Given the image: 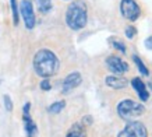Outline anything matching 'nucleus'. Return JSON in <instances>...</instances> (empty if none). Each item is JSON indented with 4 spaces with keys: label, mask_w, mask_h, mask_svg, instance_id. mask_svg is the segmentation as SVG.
<instances>
[{
    "label": "nucleus",
    "mask_w": 152,
    "mask_h": 137,
    "mask_svg": "<svg viewBox=\"0 0 152 137\" xmlns=\"http://www.w3.org/2000/svg\"><path fill=\"white\" fill-rule=\"evenodd\" d=\"M60 68V62L57 56L49 49L38 50L34 56V70L39 77L49 78L55 76Z\"/></svg>",
    "instance_id": "nucleus-1"
},
{
    "label": "nucleus",
    "mask_w": 152,
    "mask_h": 137,
    "mask_svg": "<svg viewBox=\"0 0 152 137\" xmlns=\"http://www.w3.org/2000/svg\"><path fill=\"white\" fill-rule=\"evenodd\" d=\"M64 106H66L64 101H57V102H55V104H52L48 110H49L50 113H59V112H61V110L64 109Z\"/></svg>",
    "instance_id": "nucleus-16"
},
{
    "label": "nucleus",
    "mask_w": 152,
    "mask_h": 137,
    "mask_svg": "<svg viewBox=\"0 0 152 137\" xmlns=\"http://www.w3.org/2000/svg\"><path fill=\"white\" fill-rule=\"evenodd\" d=\"M35 3L42 14H46L52 10V0H35Z\"/></svg>",
    "instance_id": "nucleus-13"
},
{
    "label": "nucleus",
    "mask_w": 152,
    "mask_h": 137,
    "mask_svg": "<svg viewBox=\"0 0 152 137\" xmlns=\"http://www.w3.org/2000/svg\"><path fill=\"white\" fill-rule=\"evenodd\" d=\"M145 48L152 50V35H151V37H148L147 39H145Z\"/></svg>",
    "instance_id": "nucleus-21"
},
{
    "label": "nucleus",
    "mask_w": 152,
    "mask_h": 137,
    "mask_svg": "<svg viewBox=\"0 0 152 137\" xmlns=\"http://www.w3.org/2000/svg\"><path fill=\"white\" fill-rule=\"evenodd\" d=\"M120 11H121V15L129 21H137L141 14V9L135 3V0H121Z\"/></svg>",
    "instance_id": "nucleus-6"
},
{
    "label": "nucleus",
    "mask_w": 152,
    "mask_h": 137,
    "mask_svg": "<svg viewBox=\"0 0 152 137\" xmlns=\"http://www.w3.org/2000/svg\"><path fill=\"white\" fill-rule=\"evenodd\" d=\"M50 81H49V80H48V78H43V80H42V82H41V88L42 90H43V91H49V90H50Z\"/></svg>",
    "instance_id": "nucleus-20"
},
{
    "label": "nucleus",
    "mask_w": 152,
    "mask_h": 137,
    "mask_svg": "<svg viewBox=\"0 0 152 137\" xmlns=\"http://www.w3.org/2000/svg\"><path fill=\"white\" fill-rule=\"evenodd\" d=\"M131 85H133V88L135 90V92L138 94L140 99L142 101V102L149 99V92H148V90H147V87H145V84H144L142 80H140L138 77L133 78V80H131Z\"/></svg>",
    "instance_id": "nucleus-10"
},
{
    "label": "nucleus",
    "mask_w": 152,
    "mask_h": 137,
    "mask_svg": "<svg viewBox=\"0 0 152 137\" xmlns=\"http://www.w3.org/2000/svg\"><path fill=\"white\" fill-rule=\"evenodd\" d=\"M83 82V77H81V74L78 71H73V73H70L67 77L63 80V85H61V92L63 94H69L74 90V88H77Z\"/></svg>",
    "instance_id": "nucleus-9"
},
{
    "label": "nucleus",
    "mask_w": 152,
    "mask_h": 137,
    "mask_svg": "<svg viewBox=\"0 0 152 137\" xmlns=\"http://www.w3.org/2000/svg\"><path fill=\"white\" fill-rule=\"evenodd\" d=\"M135 35H137V29H135L134 27H127L126 28V37L129 38V39H133Z\"/></svg>",
    "instance_id": "nucleus-18"
},
{
    "label": "nucleus",
    "mask_w": 152,
    "mask_h": 137,
    "mask_svg": "<svg viewBox=\"0 0 152 137\" xmlns=\"http://www.w3.org/2000/svg\"><path fill=\"white\" fill-rule=\"evenodd\" d=\"M105 84L107 87L113 88V90H121V88L127 87L129 81L126 78H123L121 76H116L115 74V76H107L105 78Z\"/></svg>",
    "instance_id": "nucleus-11"
},
{
    "label": "nucleus",
    "mask_w": 152,
    "mask_h": 137,
    "mask_svg": "<svg viewBox=\"0 0 152 137\" xmlns=\"http://www.w3.org/2000/svg\"><path fill=\"white\" fill-rule=\"evenodd\" d=\"M106 66L116 76H123L124 73L129 71V63H126L123 59H120L119 56L115 55L106 57Z\"/></svg>",
    "instance_id": "nucleus-7"
},
{
    "label": "nucleus",
    "mask_w": 152,
    "mask_h": 137,
    "mask_svg": "<svg viewBox=\"0 0 152 137\" xmlns=\"http://www.w3.org/2000/svg\"><path fill=\"white\" fill-rule=\"evenodd\" d=\"M88 21V10L87 4L83 0H75L67 7L66 11V24L73 31H80L87 25Z\"/></svg>",
    "instance_id": "nucleus-2"
},
{
    "label": "nucleus",
    "mask_w": 152,
    "mask_h": 137,
    "mask_svg": "<svg viewBox=\"0 0 152 137\" xmlns=\"http://www.w3.org/2000/svg\"><path fill=\"white\" fill-rule=\"evenodd\" d=\"M117 113L124 120H131V119L142 116L145 113V106L133 99H123L117 105Z\"/></svg>",
    "instance_id": "nucleus-3"
},
{
    "label": "nucleus",
    "mask_w": 152,
    "mask_h": 137,
    "mask_svg": "<svg viewBox=\"0 0 152 137\" xmlns=\"http://www.w3.org/2000/svg\"><path fill=\"white\" fill-rule=\"evenodd\" d=\"M4 106L6 110H9V112L13 110V102H11V98L9 95H4Z\"/></svg>",
    "instance_id": "nucleus-19"
},
{
    "label": "nucleus",
    "mask_w": 152,
    "mask_h": 137,
    "mask_svg": "<svg viewBox=\"0 0 152 137\" xmlns=\"http://www.w3.org/2000/svg\"><path fill=\"white\" fill-rule=\"evenodd\" d=\"M29 108H31V104L27 102L24 105L23 109V119H24V129H25V133H27V137H37L38 136V127L35 122L32 120L31 115H29Z\"/></svg>",
    "instance_id": "nucleus-8"
},
{
    "label": "nucleus",
    "mask_w": 152,
    "mask_h": 137,
    "mask_svg": "<svg viewBox=\"0 0 152 137\" xmlns=\"http://www.w3.org/2000/svg\"><path fill=\"white\" fill-rule=\"evenodd\" d=\"M109 42L112 43V46H113L115 49L119 50L120 53H126V43L121 41V39H119V38H110Z\"/></svg>",
    "instance_id": "nucleus-15"
},
{
    "label": "nucleus",
    "mask_w": 152,
    "mask_h": 137,
    "mask_svg": "<svg viewBox=\"0 0 152 137\" xmlns=\"http://www.w3.org/2000/svg\"><path fill=\"white\" fill-rule=\"evenodd\" d=\"M133 60H134V63L137 64V67H138V70H140V73L142 74V76H149V70L147 68V66L144 64V62L141 59H140L137 55H134L133 56Z\"/></svg>",
    "instance_id": "nucleus-14"
},
{
    "label": "nucleus",
    "mask_w": 152,
    "mask_h": 137,
    "mask_svg": "<svg viewBox=\"0 0 152 137\" xmlns=\"http://www.w3.org/2000/svg\"><path fill=\"white\" fill-rule=\"evenodd\" d=\"M18 11L21 13L24 18V24L28 29H32L37 24V18H35V13H34V6L31 0H21L18 7Z\"/></svg>",
    "instance_id": "nucleus-5"
},
{
    "label": "nucleus",
    "mask_w": 152,
    "mask_h": 137,
    "mask_svg": "<svg viewBox=\"0 0 152 137\" xmlns=\"http://www.w3.org/2000/svg\"><path fill=\"white\" fill-rule=\"evenodd\" d=\"M10 4H11L14 25H18V6H17V0H10Z\"/></svg>",
    "instance_id": "nucleus-17"
},
{
    "label": "nucleus",
    "mask_w": 152,
    "mask_h": 137,
    "mask_svg": "<svg viewBox=\"0 0 152 137\" xmlns=\"http://www.w3.org/2000/svg\"><path fill=\"white\" fill-rule=\"evenodd\" d=\"M117 137H148V130L144 123L137 120H129L126 127L119 133Z\"/></svg>",
    "instance_id": "nucleus-4"
},
{
    "label": "nucleus",
    "mask_w": 152,
    "mask_h": 137,
    "mask_svg": "<svg viewBox=\"0 0 152 137\" xmlns=\"http://www.w3.org/2000/svg\"><path fill=\"white\" fill-rule=\"evenodd\" d=\"M87 136V133H85V129L83 127V124L81 123H75L73 124L70 130L67 132L66 137H85Z\"/></svg>",
    "instance_id": "nucleus-12"
}]
</instances>
